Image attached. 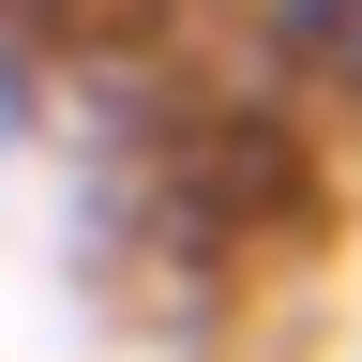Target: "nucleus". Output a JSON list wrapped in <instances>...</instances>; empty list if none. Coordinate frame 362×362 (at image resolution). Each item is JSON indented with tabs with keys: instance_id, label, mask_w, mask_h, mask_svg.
Segmentation results:
<instances>
[{
	"instance_id": "nucleus-1",
	"label": "nucleus",
	"mask_w": 362,
	"mask_h": 362,
	"mask_svg": "<svg viewBox=\"0 0 362 362\" xmlns=\"http://www.w3.org/2000/svg\"><path fill=\"white\" fill-rule=\"evenodd\" d=\"M257 30H272L287 76H317L332 106H362V0H257Z\"/></svg>"
}]
</instances>
